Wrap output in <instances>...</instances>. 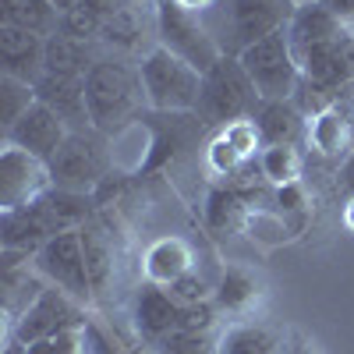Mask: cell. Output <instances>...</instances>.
<instances>
[{
	"label": "cell",
	"mask_w": 354,
	"mask_h": 354,
	"mask_svg": "<svg viewBox=\"0 0 354 354\" xmlns=\"http://www.w3.org/2000/svg\"><path fill=\"white\" fill-rule=\"evenodd\" d=\"M85 103L93 128L100 135H113L145 106L138 68L124 64L121 57H96V64L85 75Z\"/></svg>",
	"instance_id": "obj_1"
},
{
	"label": "cell",
	"mask_w": 354,
	"mask_h": 354,
	"mask_svg": "<svg viewBox=\"0 0 354 354\" xmlns=\"http://www.w3.org/2000/svg\"><path fill=\"white\" fill-rule=\"evenodd\" d=\"M142 78L145 106L160 113H195L202 103V71L181 61L177 53L163 46H149L142 53V61L135 64Z\"/></svg>",
	"instance_id": "obj_2"
},
{
	"label": "cell",
	"mask_w": 354,
	"mask_h": 354,
	"mask_svg": "<svg viewBox=\"0 0 354 354\" xmlns=\"http://www.w3.org/2000/svg\"><path fill=\"white\" fill-rule=\"evenodd\" d=\"M294 0H220V4L205 15L220 50L227 57H238L245 46L259 43L262 36H273L287 28L294 15Z\"/></svg>",
	"instance_id": "obj_3"
},
{
	"label": "cell",
	"mask_w": 354,
	"mask_h": 354,
	"mask_svg": "<svg viewBox=\"0 0 354 354\" xmlns=\"http://www.w3.org/2000/svg\"><path fill=\"white\" fill-rule=\"evenodd\" d=\"M153 25H156V46L177 53L181 61H188L202 75L220 64L223 50L213 36L209 21H205V15H195V11L181 8L177 0H156Z\"/></svg>",
	"instance_id": "obj_4"
},
{
	"label": "cell",
	"mask_w": 354,
	"mask_h": 354,
	"mask_svg": "<svg viewBox=\"0 0 354 354\" xmlns=\"http://www.w3.org/2000/svg\"><path fill=\"white\" fill-rule=\"evenodd\" d=\"M238 61H241L245 75L252 78L262 103H283V100L298 96L301 68H298V57H294L290 39H287V28H280V32H273V36H262L259 43L245 46L238 53Z\"/></svg>",
	"instance_id": "obj_5"
},
{
	"label": "cell",
	"mask_w": 354,
	"mask_h": 354,
	"mask_svg": "<svg viewBox=\"0 0 354 354\" xmlns=\"http://www.w3.org/2000/svg\"><path fill=\"white\" fill-rule=\"evenodd\" d=\"M262 106L259 93L252 78L245 75L238 57H220V64L213 71H205L202 78V103L198 113L205 117V124H213L216 131L230 121H241V117H255Z\"/></svg>",
	"instance_id": "obj_6"
},
{
	"label": "cell",
	"mask_w": 354,
	"mask_h": 354,
	"mask_svg": "<svg viewBox=\"0 0 354 354\" xmlns=\"http://www.w3.org/2000/svg\"><path fill=\"white\" fill-rule=\"evenodd\" d=\"M36 273L50 283V287H61L68 290L71 298L93 305L96 290L93 280H88V262H85V248H82V227L78 230H61L32 255Z\"/></svg>",
	"instance_id": "obj_7"
},
{
	"label": "cell",
	"mask_w": 354,
	"mask_h": 354,
	"mask_svg": "<svg viewBox=\"0 0 354 354\" xmlns=\"http://www.w3.org/2000/svg\"><path fill=\"white\" fill-rule=\"evenodd\" d=\"M106 167H110V156L100 142V131H71L68 142L50 160V177H53V188L96 195L103 177L110 174Z\"/></svg>",
	"instance_id": "obj_8"
},
{
	"label": "cell",
	"mask_w": 354,
	"mask_h": 354,
	"mask_svg": "<svg viewBox=\"0 0 354 354\" xmlns=\"http://www.w3.org/2000/svg\"><path fill=\"white\" fill-rule=\"evenodd\" d=\"M88 315H93V308H88L85 301L71 298L68 290L61 287H43V294L28 305V312L15 322V326L8 330L15 340L21 344H32V340H43V337H57V333H75L82 330Z\"/></svg>",
	"instance_id": "obj_9"
},
{
	"label": "cell",
	"mask_w": 354,
	"mask_h": 354,
	"mask_svg": "<svg viewBox=\"0 0 354 354\" xmlns=\"http://www.w3.org/2000/svg\"><path fill=\"white\" fill-rule=\"evenodd\" d=\"M53 188L50 163L18 149V145L0 142V213L21 209L43 198Z\"/></svg>",
	"instance_id": "obj_10"
},
{
	"label": "cell",
	"mask_w": 354,
	"mask_h": 354,
	"mask_svg": "<svg viewBox=\"0 0 354 354\" xmlns=\"http://www.w3.org/2000/svg\"><path fill=\"white\" fill-rule=\"evenodd\" d=\"M68 135H71V128L57 117L43 100H36L32 106H28L18 121L4 131V142L8 145H18V149H25V153H32V156H39V160H53L57 156V149L68 142Z\"/></svg>",
	"instance_id": "obj_11"
},
{
	"label": "cell",
	"mask_w": 354,
	"mask_h": 354,
	"mask_svg": "<svg viewBox=\"0 0 354 354\" xmlns=\"http://www.w3.org/2000/svg\"><path fill=\"white\" fill-rule=\"evenodd\" d=\"M177 319H181V305L170 298V290L142 280L131 301V330L138 340L145 347H160L170 333H177Z\"/></svg>",
	"instance_id": "obj_12"
},
{
	"label": "cell",
	"mask_w": 354,
	"mask_h": 354,
	"mask_svg": "<svg viewBox=\"0 0 354 354\" xmlns=\"http://www.w3.org/2000/svg\"><path fill=\"white\" fill-rule=\"evenodd\" d=\"M36 96L61 117L71 131H96L93 117H88V103H85V78L43 75L36 82Z\"/></svg>",
	"instance_id": "obj_13"
},
{
	"label": "cell",
	"mask_w": 354,
	"mask_h": 354,
	"mask_svg": "<svg viewBox=\"0 0 354 354\" xmlns=\"http://www.w3.org/2000/svg\"><path fill=\"white\" fill-rule=\"evenodd\" d=\"M43 50H46V36L28 32V28L18 25H0V71L4 75L36 85L43 78Z\"/></svg>",
	"instance_id": "obj_14"
},
{
	"label": "cell",
	"mask_w": 354,
	"mask_h": 354,
	"mask_svg": "<svg viewBox=\"0 0 354 354\" xmlns=\"http://www.w3.org/2000/svg\"><path fill=\"white\" fill-rule=\"evenodd\" d=\"M53 223L39 209V202L21 205V209L0 213V252H21L32 259L50 238H53Z\"/></svg>",
	"instance_id": "obj_15"
},
{
	"label": "cell",
	"mask_w": 354,
	"mask_h": 354,
	"mask_svg": "<svg viewBox=\"0 0 354 354\" xmlns=\"http://www.w3.org/2000/svg\"><path fill=\"white\" fill-rule=\"evenodd\" d=\"M188 270H195V252L185 238H177V234L156 238L142 252V280H149V283L167 287L177 277H185Z\"/></svg>",
	"instance_id": "obj_16"
},
{
	"label": "cell",
	"mask_w": 354,
	"mask_h": 354,
	"mask_svg": "<svg viewBox=\"0 0 354 354\" xmlns=\"http://www.w3.org/2000/svg\"><path fill=\"white\" fill-rule=\"evenodd\" d=\"M347 21L337 18L330 11L326 0H315V4H298L287 21V39L294 50H301V46H315V43H326V39H337L347 32Z\"/></svg>",
	"instance_id": "obj_17"
},
{
	"label": "cell",
	"mask_w": 354,
	"mask_h": 354,
	"mask_svg": "<svg viewBox=\"0 0 354 354\" xmlns=\"http://www.w3.org/2000/svg\"><path fill=\"white\" fill-rule=\"evenodd\" d=\"M305 142L312 145V149L319 156H326V160H344L351 149H354V128H351V113L337 103L330 110H322L315 113L312 121H308V135Z\"/></svg>",
	"instance_id": "obj_18"
},
{
	"label": "cell",
	"mask_w": 354,
	"mask_h": 354,
	"mask_svg": "<svg viewBox=\"0 0 354 354\" xmlns=\"http://www.w3.org/2000/svg\"><path fill=\"white\" fill-rule=\"evenodd\" d=\"M255 124H259L266 145H298L308 135V117L298 110L294 100L262 103L255 113Z\"/></svg>",
	"instance_id": "obj_19"
},
{
	"label": "cell",
	"mask_w": 354,
	"mask_h": 354,
	"mask_svg": "<svg viewBox=\"0 0 354 354\" xmlns=\"http://www.w3.org/2000/svg\"><path fill=\"white\" fill-rule=\"evenodd\" d=\"M93 64H96L93 43H82V39L61 32V28H57L53 36H46L43 75H71V78H85Z\"/></svg>",
	"instance_id": "obj_20"
},
{
	"label": "cell",
	"mask_w": 354,
	"mask_h": 354,
	"mask_svg": "<svg viewBox=\"0 0 354 354\" xmlns=\"http://www.w3.org/2000/svg\"><path fill=\"white\" fill-rule=\"evenodd\" d=\"M259 298H262L259 277L248 270V266H238V262H230L220 273L216 290H213V301H216L220 315H245Z\"/></svg>",
	"instance_id": "obj_21"
},
{
	"label": "cell",
	"mask_w": 354,
	"mask_h": 354,
	"mask_svg": "<svg viewBox=\"0 0 354 354\" xmlns=\"http://www.w3.org/2000/svg\"><path fill=\"white\" fill-rule=\"evenodd\" d=\"M46 280L36 273L32 262L15 266V270H0V301H4V315H8V330L28 312L39 294H43Z\"/></svg>",
	"instance_id": "obj_22"
},
{
	"label": "cell",
	"mask_w": 354,
	"mask_h": 354,
	"mask_svg": "<svg viewBox=\"0 0 354 354\" xmlns=\"http://www.w3.org/2000/svg\"><path fill=\"white\" fill-rule=\"evenodd\" d=\"M82 248H85V262H88V280H93V290L103 294L113 277H117V248L113 238L106 234V227L100 220H88L82 227Z\"/></svg>",
	"instance_id": "obj_23"
},
{
	"label": "cell",
	"mask_w": 354,
	"mask_h": 354,
	"mask_svg": "<svg viewBox=\"0 0 354 354\" xmlns=\"http://www.w3.org/2000/svg\"><path fill=\"white\" fill-rule=\"evenodd\" d=\"M39 202V209L46 213V220L53 223V230H78L93 220V205L96 195H85V192H68V188H50Z\"/></svg>",
	"instance_id": "obj_24"
},
{
	"label": "cell",
	"mask_w": 354,
	"mask_h": 354,
	"mask_svg": "<svg viewBox=\"0 0 354 354\" xmlns=\"http://www.w3.org/2000/svg\"><path fill=\"white\" fill-rule=\"evenodd\" d=\"M82 351L85 354H138V333L121 330L110 315L93 312L82 326Z\"/></svg>",
	"instance_id": "obj_25"
},
{
	"label": "cell",
	"mask_w": 354,
	"mask_h": 354,
	"mask_svg": "<svg viewBox=\"0 0 354 354\" xmlns=\"http://www.w3.org/2000/svg\"><path fill=\"white\" fill-rule=\"evenodd\" d=\"M0 25H18L28 32L53 36L61 28V11L50 0H0Z\"/></svg>",
	"instance_id": "obj_26"
},
{
	"label": "cell",
	"mask_w": 354,
	"mask_h": 354,
	"mask_svg": "<svg viewBox=\"0 0 354 354\" xmlns=\"http://www.w3.org/2000/svg\"><path fill=\"white\" fill-rule=\"evenodd\" d=\"M255 160H259L262 177H266L273 188L290 185V181H301L305 160H301V153H298V145H266Z\"/></svg>",
	"instance_id": "obj_27"
},
{
	"label": "cell",
	"mask_w": 354,
	"mask_h": 354,
	"mask_svg": "<svg viewBox=\"0 0 354 354\" xmlns=\"http://www.w3.org/2000/svg\"><path fill=\"white\" fill-rule=\"evenodd\" d=\"M248 220V202L234 192V188H213L205 198V223L213 230H238Z\"/></svg>",
	"instance_id": "obj_28"
},
{
	"label": "cell",
	"mask_w": 354,
	"mask_h": 354,
	"mask_svg": "<svg viewBox=\"0 0 354 354\" xmlns=\"http://www.w3.org/2000/svg\"><path fill=\"white\" fill-rule=\"evenodd\" d=\"M36 100L39 96H36V85L32 82H21L15 75L0 71V131H8Z\"/></svg>",
	"instance_id": "obj_29"
},
{
	"label": "cell",
	"mask_w": 354,
	"mask_h": 354,
	"mask_svg": "<svg viewBox=\"0 0 354 354\" xmlns=\"http://www.w3.org/2000/svg\"><path fill=\"white\" fill-rule=\"evenodd\" d=\"M241 230L262 248H277V245L294 238V230L287 227V216L280 209H248V220Z\"/></svg>",
	"instance_id": "obj_30"
},
{
	"label": "cell",
	"mask_w": 354,
	"mask_h": 354,
	"mask_svg": "<svg viewBox=\"0 0 354 354\" xmlns=\"http://www.w3.org/2000/svg\"><path fill=\"white\" fill-rule=\"evenodd\" d=\"M223 354H280L277 351V337L259 326V322H245V326H234L223 340H220Z\"/></svg>",
	"instance_id": "obj_31"
},
{
	"label": "cell",
	"mask_w": 354,
	"mask_h": 354,
	"mask_svg": "<svg viewBox=\"0 0 354 354\" xmlns=\"http://www.w3.org/2000/svg\"><path fill=\"white\" fill-rule=\"evenodd\" d=\"M138 39H142V18H138L135 8L124 4L121 11L106 15L103 32H100V43H106V46H113V50H135Z\"/></svg>",
	"instance_id": "obj_32"
},
{
	"label": "cell",
	"mask_w": 354,
	"mask_h": 354,
	"mask_svg": "<svg viewBox=\"0 0 354 354\" xmlns=\"http://www.w3.org/2000/svg\"><path fill=\"white\" fill-rule=\"evenodd\" d=\"M230 149H238L241 160H255L262 149H266V142H262V131L255 124V117H241V121H230L216 131Z\"/></svg>",
	"instance_id": "obj_33"
},
{
	"label": "cell",
	"mask_w": 354,
	"mask_h": 354,
	"mask_svg": "<svg viewBox=\"0 0 354 354\" xmlns=\"http://www.w3.org/2000/svg\"><path fill=\"white\" fill-rule=\"evenodd\" d=\"M103 15L96 11V8H88L85 0H78L75 8H68L64 15H61V32H68V36H75V39H82V43H96L100 39V32H103Z\"/></svg>",
	"instance_id": "obj_34"
},
{
	"label": "cell",
	"mask_w": 354,
	"mask_h": 354,
	"mask_svg": "<svg viewBox=\"0 0 354 354\" xmlns=\"http://www.w3.org/2000/svg\"><path fill=\"white\" fill-rule=\"evenodd\" d=\"M167 290H170V298L177 301V305H202V301H213V290H216V283H209L198 270H188L185 277H177L174 283H167Z\"/></svg>",
	"instance_id": "obj_35"
},
{
	"label": "cell",
	"mask_w": 354,
	"mask_h": 354,
	"mask_svg": "<svg viewBox=\"0 0 354 354\" xmlns=\"http://www.w3.org/2000/svg\"><path fill=\"white\" fill-rule=\"evenodd\" d=\"M160 354H220L216 333H170L160 347Z\"/></svg>",
	"instance_id": "obj_36"
},
{
	"label": "cell",
	"mask_w": 354,
	"mask_h": 354,
	"mask_svg": "<svg viewBox=\"0 0 354 354\" xmlns=\"http://www.w3.org/2000/svg\"><path fill=\"white\" fill-rule=\"evenodd\" d=\"M245 163H248V160H241L238 149H230V145H227L220 135L209 142V149H205V167H209L216 177H234Z\"/></svg>",
	"instance_id": "obj_37"
},
{
	"label": "cell",
	"mask_w": 354,
	"mask_h": 354,
	"mask_svg": "<svg viewBox=\"0 0 354 354\" xmlns=\"http://www.w3.org/2000/svg\"><path fill=\"white\" fill-rule=\"evenodd\" d=\"M25 354H85L82 351V330L32 340V344H25Z\"/></svg>",
	"instance_id": "obj_38"
},
{
	"label": "cell",
	"mask_w": 354,
	"mask_h": 354,
	"mask_svg": "<svg viewBox=\"0 0 354 354\" xmlns=\"http://www.w3.org/2000/svg\"><path fill=\"white\" fill-rule=\"evenodd\" d=\"M305 205H308V195H305L301 181H290V185L273 188V209H280L283 216L287 213H305Z\"/></svg>",
	"instance_id": "obj_39"
},
{
	"label": "cell",
	"mask_w": 354,
	"mask_h": 354,
	"mask_svg": "<svg viewBox=\"0 0 354 354\" xmlns=\"http://www.w3.org/2000/svg\"><path fill=\"white\" fill-rule=\"evenodd\" d=\"M340 192L347 198H354V149L340 160Z\"/></svg>",
	"instance_id": "obj_40"
},
{
	"label": "cell",
	"mask_w": 354,
	"mask_h": 354,
	"mask_svg": "<svg viewBox=\"0 0 354 354\" xmlns=\"http://www.w3.org/2000/svg\"><path fill=\"white\" fill-rule=\"evenodd\" d=\"M326 4H330V11L337 18H344L347 25H354V0H326Z\"/></svg>",
	"instance_id": "obj_41"
},
{
	"label": "cell",
	"mask_w": 354,
	"mask_h": 354,
	"mask_svg": "<svg viewBox=\"0 0 354 354\" xmlns=\"http://www.w3.org/2000/svg\"><path fill=\"white\" fill-rule=\"evenodd\" d=\"M181 8H188V11H195V15H209L220 0H177Z\"/></svg>",
	"instance_id": "obj_42"
},
{
	"label": "cell",
	"mask_w": 354,
	"mask_h": 354,
	"mask_svg": "<svg viewBox=\"0 0 354 354\" xmlns=\"http://www.w3.org/2000/svg\"><path fill=\"white\" fill-rule=\"evenodd\" d=\"M85 4H88V8H96V11L106 18V15H113V11H121V8H124V0H85Z\"/></svg>",
	"instance_id": "obj_43"
},
{
	"label": "cell",
	"mask_w": 354,
	"mask_h": 354,
	"mask_svg": "<svg viewBox=\"0 0 354 354\" xmlns=\"http://www.w3.org/2000/svg\"><path fill=\"white\" fill-rule=\"evenodd\" d=\"M4 354H25V344L15 340L11 333H4Z\"/></svg>",
	"instance_id": "obj_44"
},
{
	"label": "cell",
	"mask_w": 354,
	"mask_h": 354,
	"mask_svg": "<svg viewBox=\"0 0 354 354\" xmlns=\"http://www.w3.org/2000/svg\"><path fill=\"white\" fill-rule=\"evenodd\" d=\"M344 227L354 234V198H347V202H344Z\"/></svg>",
	"instance_id": "obj_45"
},
{
	"label": "cell",
	"mask_w": 354,
	"mask_h": 354,
	"mask_svg": "<svg viewBox=\"0 0 354 354\" xmlns=\"http://www.w3.org/2000/svg\"><path fill=\"white\" fill-rule=\"evenodd\" d=\"M50 4H53L57 11H61V15H64L68 8H75V4H78V0H50Z\"/></svg>",
	"instance_id": "obj_46"
},
{
	"label": "cell",
	"mask_w": 354,
	"mask_h": 354,
	"mask_svg": "<svg viewBox=\"0 0 354 354\" xmlns=\"http://www.w3.org/2000/svg\"><path fill=\"white\" fill-rule=\"evenodd\" d=\"M344 93L351 96V113H354V85H347V88H344Z\"/></svg>",
	"instance_id": "obj_47"
},
{
	"label": "cell",
	"mask_w": 354,
	"mask_h": 354,
	"mask_svg": "<svg viewBox=\"0 0 354 354\" xmlns=\"http://www.w3.org/2000/svg\"><path fill=\"white\" fill-rule=\"evenodd\" d=\"M138 354H160V351H156V347H142Z\"/></svg>",
	"instance_id": "obj_48"
},
{
	"label": "cell",
	"mask_w": 354,
	"mask_h": 354,
	"mask_svg": "<svg viewBox=\"0 0 354 354\" xmlns=\"http://www.w3.org/2000/svg\"><path fill=\"white\" fill-rule=\"evenodd\" d=\"M294 4H315V0H294Z\"/></svg>",
	"instance_id": "obj_49"
},
{
	"label": "cell",
	"mask_w": 354,
	"mask_h": 354,
	"mask_svg": "<svg viewBox=\"0 0 354 354\" xmlns=\"http://www.w3.org/2000/svg\"><path fill=\"white\" fill-rule=\"evenodd\" d=\"M220 354H223V351H220Z\"/></svg>",
	"instance_id": "obj_50"
}]
</instances>
